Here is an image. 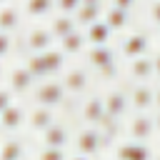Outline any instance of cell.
Here are the masks:
<instances>
[{
	"label": "cell",
	"mask_w": 160,
	"mask_h": 160,
	"mask_svg": "<svg viewBox=\"0 0 160 160\" xmlns=\"http://www.w3.org/2000/svg\"><path fill=\"white\" fill-rule=\"evenodd\" d=\"M148 18H150L152 25L160 28V0H152V2H150V8H148Z\"/></svg>",
	"instance_id": "1f68e13d"
},
{
	"label": "cell",
	"mask_w": 160,
	"mask_h": 160,
	"mask_svg": "<svg viewBox=\"0 0 160 160\" xmlns=\"http://www.w3.org/2000/svg\"><path fill=\"white\" fill-rule=\"evenodd\" d=\"M148 50H150V38H148V32H140V30L125 35V40H122V45H120V52H122V58H128V60L142 58V55H148Z\"/></svg>",
	"instance_id": "8992f818"
},
{
	"label": "cell",
	"mask_w": 160,
	"mask_h": 160,
	"mask_svg": "<svg viewBox=\"0 0 160 160\" xmlns=\"http://www.w3.org/2000/svg\"><path fill=\"white\" fill-rule=\"evenodd\" d=\"M85 60H88V65L98 72V70H102L105 65L115 62V52H112L108 45H90V50L85 52Z\"/></svg>",
	"instance_id": "9a60e30c"
},
{
	"label": "cell",
	"mask_w": 160,
	"mask_h": 160,
	"mask_svg": "<svg viewBox=\"0 0 160 160\" xmlns=\"http://www.w3.org/2000/svg\"><path fill=\"white\" fill-rule=\"evenodd\" d=\"M12 45H15V38H12V32H2L0 35V55L8 60L10 58V52H12Z\"/></svg>",
	"instance_id": "f1b7e54d"
},
{
	"label": "cell",
	"mask_w": 160,
	"mask_h": 160,
	"mask_svg": "<svg viewBox=\"0 0 160 160\" xmlns=\"http://www.w3.org/2000/svg\"><path fill=\"white\" fill-rule=\"evenodd\" d=\"M40 142L48 148H65L70 142V132L62 122H52L45 132H40Z\"/></svg>",
	"instance_id": "2e32d148"
},
{
	"label": "cell",
	"mask_w": 160,
	"mask_h": 160,
	"mask_svg": "<svg viewBox=\"0 0 160 160\" xmlns=\"http://www.w3.org/2000/svg\"><path fill=\"white\" fill-rule=\"evenodd\" d=\"M155 108H158V110H160V88H158V90H155Z\"/></svg>",
	"instance_id": "d590c367"
},
{
	"label": "cell",
	"mask_w": 160,
	"mask_h": 160,
	"mask_svg": "<svg viewBox=\"0 0 160 160\" xmlns=\"http://www.w3.org/2000/svg\"><path fill=\"white\" fill-rule=\"evenodd\" d=\"M105 22L110 25V30H125L128 28V10H120V8L110 5L105 10Z\"/></svg>",
	"instance_id": "d4e9b609"
},
{
	"label": "cell",
	"mask_w": 160,
	"mask_h": 160,
	"mask_svg": "<svg viewBox=\"0 0 160 160\" xmlns=\"http://www.w3.org/2000/svg\"><path fill=\"white\" fill-rule=\"evenodd\" d=\"M72 145H75V152H78V155L92 158V155H98L105 145H110V140L102 135V130H100L98 125H88V128H82V130L75 135Z\"/></svg>",
	"instance_id": "6da1fadb"
},
{
	"label": "cell",
	"mask_w": 160,
	"mask_h": 160,
	"mask_svg": "<svg viewBox=\"0 0 160 160\" xmlns=\"http://www.w3.org/2000/svg\"><path fill=\"white\" fill-rule=\"evenodd\" d=\"M52 8H55V0H25L22 5L28 18H45L52 12Z\"/></svg>",
	"instance_id": "cb8c5ba5"
},
{
	"label": "cell",
	"mask_w": 160,
	"mask_h": 160,
	"mask_svg": "<svg viewBox=\"0 0 160 160\" xmlns=\"http://www.w3.org/2000/svg\"><path fill=\"white\" fill-rule=\"evenodd\" d=\"M55 122V108H45V105H35L28 115V128L32 132H45L50 125Z\"/></svg>",
	"instance_id": "5bb4252c"
},
{
	"label": "cell",
	"mask_w": 160,
	"mask_h": 160,
	"mask_svg": "<svg viewBox=\"0 0 160 160\" xmlns=\"http://www.w3.org/2000/svg\"><path fill=\"white\" fill-rule=\"evenodd\" d=\"M50 30H52L55 40H62V38H68L70 32L78 30V20H75V15H62V12H58V15L50 20Z\"/></svg>",
	"instance_id": "e0dca14e"
},
{
	"label": "cell",
	"mask_w": 160,
	"mask_h": 160,
	"mask_svg": "<svg viewBox=\"0 0 160 160\" xmlns=\"http://www.w3.org/2000/svg\"><path fill=\"white\" fill-rule=\"evenodd\" d=\"M118 75H120V65H118V60L110 62V65H105L102 70H98V78H100V80H115Z\"/></svg>",
	"instance_id": "f546056e"
},
{
	"label": "cell",
	"mask_w": 160,
	"mask_h": 160,
	"mask_svg": "<svg viewBox=\"0 0 160 160\" xmlns=\"http://www.w3.org/2000/svg\"><path fill=\"white\" fill-rule=\"evenodd\" d=\"M80 5H82V0H55V8L62 15H75Z\"/></svg>",
	"instance_id": "83f0119b"
},
{
	"label": "cell",
	"mask_w": 160,
	"mask_h": 160,
	"mask_svg": "<svg viewBox=\"0 0 160 160\" xmlns=\"http://www.w3.org/2000/svg\"><path fill=\"white\" fill-rule=\"evenodd\" d=\"M110 25L105 22V20H98L95 25H90V28H85V38H88V42L90 45H108L110 42Z\"/></svg>",
	"instance_id": "d6986e66"
},
{
	"label": "cell",
	"mask_w": 160,
	"mask_h": 160,
	"mask_svg": "<svg viewBox=\"0 0 160 160\" xmlns=\"http://www.w3.org/2000/svg\"><path fill=\"white\" fill-rule=\"evenodd\" d=\"M2 2H10V0H2Z\"/></svg>",
	"instance_id": "f35d334b"
},
{
	"label": "cell",
	"mask_w": 160,
	"mask_h": 160,
	"mask_svg": "<svg viewBox=\"0 0 160 160\" xmlns=\"http://www.w3.org/2000/svg\"><path fill=\"white\" fill-rule=\"evenodd\" d=\"M82 5H102V0H82Z\"/></svg>",
	"instance_id": "8d00e7d4"
},
{
	"label": "cell",
	"mask_w": 160,
	"mask_h": 160,
	"mask_svg": "<svg viewBox=\"0 0 160 160\" xmlns=\"http://www.w3.org/2000/svg\"><path fill=\"white\" fill-rule=\"evenodd\" d=\"M68 160H92V158H88V155H78V152H75V155L68 158Z\"/></svg>",
	"instance_id": "e575fe53"
},
{
	"label": "cell",
	"mask_w": 160,
	"mask_h": 160,
	"mask_svg": "<svg viewBox=\"0 0 160 160\" xmlns=\"http://www.w3.org/2000/svg\"><path fill=\"white\" fill-rule=\"evenodd\" d=\"M130 108L135 112H148L150 108H155V90L148 82H135L130 88Z\"/></svg>",
	"instance_id": "9c48e42d"
},
{
	"label": "cell",
	"mask_w": 160,
	"mask_h": 160,
	"mask_svg": "<svg viewBox=\"0 0 160 160\" xmlns=\"http://www.w3.org/2000/svg\"><path fill=\"white\" fill-rule=\"evenodd\" d=\"M155 125H158V132H160V110H158V118H155Z\"/></svg>",
	"instance_id": "74e56055"
},
{
	"label": "cell",
	"mask_w": 160,
	"mask_h": 160,
	"mask_svg": "<svg viewBox=\"0 0 160 160\" xmlns=\"http://www.w3.org/2000/svg\"><path fill=\"white\" fill-rule=\"evenodd\" d=\"M52 40H55V35L50 28H32L22 38V48L28 52H48V50H52Z\"/></svg>",
	"instance_id": "277c9868"
},
{
	"label": "cell",
	"mask_w": 160,
	"mask_h": 160,
	"mask_svg": "<svg viewBox=\"0 0 160 160\" xmlns=\"http://www.w3.org/2000/svg\"><path fill=\"white\" fill-rule=\"evenodd\" d=\"M115 158L118 160H152V152L145 142L140 140H128V142H120L115 148Z\"/></svg>",
	"instance_id": "7c38bea8"
},
{
	"label": "cell",
	"mask_w": 160,
	"mask_h": 160,
	"mask_svg": "<svg viewBox=\"0 0 160 160\" xmlns=\"http://www.w3.org/2000/svg\"><path fill=\"white\" fill-rule=\"evenodd\" d=\"M0 160H25V142L20 138H5L2 150H0Z\"/></svg>",
	"instance_id": "ffe728a7"
},
{
	"label": "cell",
	"mask_w": 160,
	"mask_h": 160,
	"mask_svg": "<svg viewBox=\"0 0 160 160\" xmlns=\"http://www.w3.org/2000/svg\"><path fill=\"white\" fill-rule=\"evenodd\" d=\"M102 98H105L108 118H112V120H120V118L128 112V108H130V92H125L122 88H115V90L105 92Z\"/></svg>",
	"instance_id": "30bf717a"
},
{
	"label": "cell",
	"mask_w": 160,
	"mask_h": 160,
	"mask_svg": "<svg viewBox=\"0 0 160 160\" xmlns=\"http://www.w3.org/2000/svg\"><path fill=\"white\" fill-rule=\"evenodd\" d=\"M5 85H10V88L15 90V95H22V92H30V90L35 88V75H32V72L25 68V62H22V65H15V68L8 72Z\"/></svg>",
	"instance_id": "52a82bcc"
},
{
	"label": "cell",
	"mask_w": 160,
	"mask_h": 160,
	"mask_svg": "<svg viewBox=\"0 0 160 160\" xmlns=\"http://www.w3.org/2000/svg\"><path fill=\"white\" fill-rule=\"evenodd\" d=\"M0 30H2V32H15V30H20V10H18L15 5H10V2H5L2 10H0Z\"/></svg>",
	"instance_id": "ac0fdd59"
},
{
	"label": "cell",
	"mask_w": 160,
	"mask_h": 160,
	"mask_svg": "<svg viewBox=\"0 0 160 160\" xmlns=\"http://www.w3.org/2000/svg\"><path fill=\"white\" fill-rule=\"evenodd\" d=\"M155 78H160V55H155Z\"/></svg>",
	"instance_id": "836d02e7"
},
{
	"label": "cell",
	"mask_w": 160,
	"mask_h": 160,
	"mask_svg": "<svg viewBox=\"0 0 160 160\" xmlns=\"http://www.w3.org/2000/svg\"><path fill=\"white\" fill-rule=\"evenodd\" d=\"M62 88L68 90V95H82L88 88H90V75H88V70L85 68H70V70H65V75H62Z\"/></svg>",
	"instance_id": "ba28073f"
},
{
	"label": "cell",
	"mask_w": 160,
	"mask_h": 160,
	"mask_svg": "<svg viewBox=\"0 0 160 160\" xmlns=\"http://www.w3.org/2000/svg\"><path fill=\"white\" fill-rule=\"evenodd\" d=\"M25 68L35 75V80H45V78H50L42 52H28V55H25Z\"/></svg>",
	"instance_id": "603a6c76"
},
{
	"label": "cell",
	"mask_w": 160,
	"mask_h": 160,
	"mask_svg": "<svg viewBox=\"0 0 160 160\" xmlns=\"http://www.w3.org/2000/svg\"><path fill=\"white\" fill-rule=\"evenodd\" d=\"M158 160H160V155H158Z\"/></svg>",
	"instance_id": "ab89813d"
},
{
	"label": "cell",
	"mask_w": 160,
	"mask_h": 160,
	"mask_svg": "<svg viewBox=\"0 0 160 160\" xmlns=\"http://www.w3.org/2000/svg\"><path fill=\"white\" fill-rule=\"evenodd\" d=\"M80 118H82L88 125H102V120L108 118L105 98H102V95H90V98H85L82 105H80Z\"/></svg>",
	"instance_id": "5b68a950"
},
{
	"label": "cell",
	"mask_w": 160,
	"mask_h": 160,
	"mask_svg": "<svg viewBox=\"0 0 160 160\" xmlns=\"http://www.w3.org/2000/svg\"><path fill=\"white\" fill-rule=\"evenodd\" d=\"M85 42H88V38H85V32L78 28L75 32H70L68 38L60 40V50H62L65 55H78V52L85 48Z\"/></svg>",
	"instance_id": "7402d4cb"
},
{
	"label": "cell",
	"mask_w": 160,
	"mask_h": 160,
	"mask_svg": "<svg viewBox=\"0 0 160 160\" xmlns=\"http://www.w3.org/2000/svg\"><path fill=\"white\" fill-rule=\"evenodd\" d=\"M42 58H45V65H48V72H50V78L52 75H58L62 68H65V52L62 50H48V52H42Z\"/></svg>",
	"instance_id": "484cf974"
},
{
	"label": "cell",
	"mask_w": 160,
	"mask_h": 160,
	"mask_svg": "<svg viewBox=\"0 0 160 160\" xmlns=\"http://www.w3.org/2000/svg\"><path fill=\"white\" fill-rule=\"evenodd\" d=\"M155 132H158L155 118H150L148 112H135V118H130V122H128V135H130V140L148 142Z\"/></svg>",
	"instance_id": "3957f363"
},
{
	"label": "cell",
	"mask_w": 160,
	"mask_h": 160,
	"mask_svg": "<svg viewBox=\"0 0 160 160\" xmlns=\"http://www.w3.org/2000/svg\"><path fill=\"white\" fill-rule=\"evenodd\" d=\"M100 12H102V5H80L78 12H75V20H78V28H90L100 20Z\"/></svg>",
	"instance_id": "44dd1931"
},
{
	"label": "cell",
	"mask_w": 160,
	"mask_h": 160,
	"mask_svg": "<svg viewBox=\"0 0 160 160\" xmlns=\"http://www.w3.org/2000/svg\"><path fill=\"white\" fill-rule=\"evenodd\" d=\"M112 5L115 8H120V10H132V5H135V0H112Z\"/></svg>",
	"instance_id": "d6a6232c"
},
{
	"label": "cell",
	"mask_w": 160,
	"mask_h": 160,
	"mask_svg": "<svg viewBox=\"0 0 160 160\" xmlns=\"http://www.w3.org/2000/svg\"><path fill=\"white\" fill-rule=\"evenodd\" d=\"M128 75L135 82H148L150 78H155V58L142 55V58H132L128 65Z\"/></svg>",
	"instance_id": "4fadbf2b"
},
{
	"label": "cell",
	"mask_w": 160,
	"mask_h": 160,
	"mask_svg": "<svg viewBox=\"0 0 160 160\" xmlns=\"http://www.w3.org/2000/svg\"><path fill=\"white\" fill-rule=\"evenodd\" d=\"M28 115H30V110H25L20 102H15V105H10V108L0 110L2 130H5V132H15V130H22V128L28 125Z\"/></svg>",
	"instance_id": "8fae6325"
},
{
	"label": "cell",
	"mask_w": 160,
	"mask_h": 160,
	"mask_svg": "<svg viewBox=\"0 0 160 160\" xmlns=\"http://www.w3.org/2000/svg\"><path fill=\"white\" fill-rule=\"evenodd\" d=\"M32 102L45 105V108H60V105L68 102V90L62 88V82L45 80L38 88H32Z\"/></svg>",
	"instance_id": "7a4b0ae2"
},
{
	"label": "cell",
	"mask_w": 160,
	"mask_h": 160,
	"mask_svg": "<svg viewBox=\"0 0 160 160\" xmlns=\"http://www.w3.org/2000/svg\"><path fill=\"white\" fill-rule=\"evenodd\" d=\"M12 95H15V90H12L10 85H5V88L0 90V110H5V108H10V105H15Z\"/></svg>",
	"instance_id": "4dcf8cb0"
},
{
	"label": "cell",
	"mask_w": 160,
	"mask_h": 160,
	"mask_svg": "<svg viewBox=\"0 0 160 160\" xmlns=\"http://www.w3.org/2000/svg\"><path fill=\"white\" fill-rule=\"evenodd\" d=\"M35 160H68V152H65V148H48V145H42L38 150Z\"/></svg>",
	"instance_id": "4316f807"
}]
</instances>
